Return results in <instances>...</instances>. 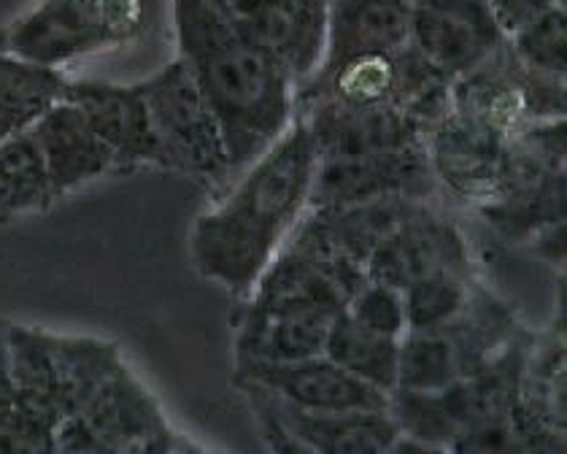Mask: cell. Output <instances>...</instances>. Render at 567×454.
I'll use <instances>...</instances> for the list:
<instances>
[{
	"label": "cell",
	"mask_w": 567,
	"mask_h": 454,
	"mask_svg": "<svg viewBox=\"0 0 567 454\" xmlns=\"http://www.w3.org/2000/svg\"><path fill=\"white\" fill-rule=\"evenodd\" d=\"M557 3H565V0H489L492 11H495L505 35H511L516 28H522L524 22L533 20L535 14H540L548 6Z\"/></svg>",
	"instance_id": "obj_30"
},
{
	"label": "cell",
	"mask_w": 567,
	"mask_h": 454,
	"mask_svg": "<svg viewBox=\"0 0 567 454\" xmlns=\"http://www.w3.org/2000/svg\"><path fill=\"white\" fill-rule=\"evenodd\" d=\"M44 155L54 198L76 193L84 184L116 174V159L109 144L97 136L90 116L71 97H60L30 125Z\"/></svg>",
	"instance_id": "obj_15"
},
{
	"label": "cell",
	"mask_w": 567,
	"mask_h": 454,
	"mask_svg": "<svg viewBox=\"0 0 567 454\" xmlns=\"http://www.w3.org/2000/svg\"><path fill=\"white\" fill-rule=\"evenodd\" d=\"M435 189L437 182L430 168L427 146L424 141H416L365 157L317 159L308 208H341L390 195L430 200Z\"/></svg>",
	"instance_id": "obj_7"
},
{
	"label": "cell",
	"mask_w": 567,
	"mask_h": 454,
	"mask_svg": "<svg viewBox=\"0 0 567 454\" xmlns=\"http://www.w3.org/2000/svg\"><path fill=\"white\" fill-rule=\"evenodd\" d=\"M11 390H14V382H11L9 368V322L0 319V406L11 395Z\"/></svg>",
	"instance_id": "obj_32"
},
{
	"label": "cell",
	"mask_w": 567,
	"mask_h": 454,
	"mask_svg": "<svg viewBox=\"0 0 567 454\" xmlns=\"http://www.w3.org/2000/svg\"><path fill=\"white\" fill-rule=\"evenodd\" d=\"M452 84L446 73L433 69L411 44L394 52L390 103L424 133L452 109Z\"/></svg>",
	"instance_id": "obj_25"
},
{
	"label": "cell",
	"mask_w": 567,
	"mask_h": 454,
	"mask_svg": "<svg viewBox=\"0 0 567 454\" xmlns=\"http://www.w3.org/2000/svg\"><path fill=\"white\" fill-rule=\"evenodd\" d=\"M63 416L47 403L11 390L0 406V454H54V433Z\"/></svg>",
	"instance_id": "obj_28"
},
{
	"label": "cell",
	"mask_w": 567,
	"mask_h": 454,
	"mask_svg": "<svg viewBox=\"0 0 567 454\" xmlns=\"http://www.w3.org/2000/svg\"><path fill=\"white\" fill-rule=\"evenodd\" d=\"M508 138L501 127L452 106L424 133L435 182L467 204H481L492 193Z\"/></svg>",
	"instance_id": "obj_12"
},
{
	"label": "cell",
	"mask_w": 567,
	"mask_h": 454,
	"mask_svg": "<svg viewBox=\"0 0 567 454\" xmlns=\"http://www.w3.org/2000/svg\"><path fill=\"white\" fill-rule=\"evenodd\" d=\"M49 390L60 414L71 416L125 365L120 343L92 336H58L47 330Z\"/></svg>",
	"instance_id": "obj_18"
},
{
	"label": "cell",
	"mask_w": 567,
	"mask_h": 454,
	"mask_svg": "<svg viewBox=\"0 0 567 454\" xmlns=\"http://www.w3.org/2000/svg\"><path fill=\"white\" fill-rule=\"evenodd\" d=\"M409 33L411 0H328L322 60L308 79L330 76L354 60L400 52Z\"/></svg>",
	"instance_id": "obj_14"
},
{
	"label": "cell",
	"mask_w": 567,
	"mask_h": 454,
	"mask_svg": "<svg viewBox=\"0 0 567 454\" xmlns=\"http://www.w3.org/2000/svg\"><path fill=\"white\" fill-rule=\"evenodd\" d=\"M424 200L403 198V195H390V198L362 200L341 208H308L317 225L322 227L324 236L330 238L332 247L341 249L349 260L360 262L365 268L368 257L375 247L409 217L411 211Z\"/></svg>",
	"instance_id": "obj_20"
},
{
	"label": "cell",
	"mask_w": 567,
	"mask_h": 454,
	"mask_svg": "<svg viewBox=\"0 0 567 454\" xmlns=\"http://www.w3.org/2000/svg\"><path fill=\"white\" fill-rule=\"evenodd\" d=\"M138 84L150 109L157 168L200 182H225L233 165L221 125L187 65L176 58Z\"/></svg>",
	"instance_id": "obj_4"
},
{
	"label": "cell",
	"mask_w": 567,
	"mask_h": 454,
	"mask_svg": "<svg viewBox=\"0 0 567 454\" xmlns=\"http://www.w3.org/2000/svg\"><path fill=\"white\" fill-rule=\"evenodd\" d=\"M476 276L433 274L411 281L403 290L409 330H435L454 322L476 290Z\"/></svg>",
	"instance_id": "obj_26"
},
{
	"label": "cell",
	"mask_w": 567,
	"mask_h": 454,
	"mask_svg": "<svg viewBox=\"0 0 567 454\" xmlns=\"http://www.w3.org/2000/svg\"><path fill=\"white\" fill-rule=\"evenodd\" d=\"M174 3L178 60L206 92L233 174L274 144L295 116V79L251 44L217 0Z\"/></svg>",
	"instance_id": "obj_2"
},
{
	"label": "cell",
	"mask_w": 567,
	"mask_h": 454,
	"mask_svg": "<svg viewBox=\"0 0 567 454\" xmlns=\"http://www.w3.org/2000/svg\"><path fill=\"white\" fill-rule=\"evenodd\" d=\"M328 324L246 303L236 319V363H292L322 354Z\"/></svg>",
	"instance_id": "obj_19"
},
{
	"label": "cell",
	"mask_w": 567,
	"mask_h": 454,
	"mask_svg": "<svg viewBox=\"0 0 567 454\" xmlns=\"http://www.w3.org/2000/svg\"><path fill=\"white\" fill-rule=\"evenodd\" d=\"M54 189L33 133L20 131L0 144V223L47 211Z\"/></svg>",
	"instance_id": "obj_22"
},
{
	"label": "cell",
	"mask_w": 567,
	"mask_h": 454,
	"mask_svg": "<svg viewBox=\"0 0 567 454\" xmlns=\"http://www.w3.org/2000/svg\"><path fill=\"white\" fill-rule=\"evenodd\" d=\"M236 28L295 84L306 82L322 60L328 0H217Z\"/></svg>",
	"instance_id": "obj_11"
},
{
	"label": "cell",
	"mask_w": 567,
	"mask_h": 454,
	"mask_svg": "<svg viewBox=\"0 0 567 454\" xmlns=\"http://www.w3.org/2000/svg\"><path fill=\"white\" fill-rule=\"evenodd\" d=\"M317 152L306 122L292 116L225 200L197 217L189 238L193 266L203 279L246 296L311 200Z\"/></svg>",
	"instance_id": "obj_1"
},
{
	"label": "cell",
	"mask_w": 567,
	"mask_h": 454,
	"mask_svg": "<svg viewBox=\"0 0 567 454\" xmlns=\"http://www.w3.org/2000/svg\"><path fill=\"white\" fill-rule=\"evenodd\" d=\"M150 0H41L6 30V49L63 69L79 58L133 44L146 30Z\"/></svg>",
	"instance_id": "obj_3"
},
{
	"label": "cell",
	"mask_w": 567,
	"mask_h": 454,
	"mask_svg": "<svg viewBox=\"0 0 567 454\" xmlns=\"http://www.w3.org/2000/svg\"><path fill=\"white\" fill-rule=\"evenodd\" d=\"M244 382H249V379H244ZM255 386L289 438L295 441L300 454H390V446L400 433L386 409L303 411L284 403L265 386Z\"/></svg>",
	"instance_id": "obj_16"
},
{
	"label": "cell",
	"mask_w": 567,
	"mask_h": 454,
	"mask_svg": "<svg viewBox=\"0 0 567 454\" xmlns=\"http://www.w3.org/2000/svg\"><path fill=\"white\" fill-rule=\"evenodd\" d=\"M505 39L489 0H411L409 44L452 82L492 58Z\"/></svg>",
	"instance_id": "obj_9"
},
{
	"label": "cell",
	"mask_w": 567,
	"mask_h": 454,
	"mask_svg": "<svg viewBox=\"0 0 567 454\" xmlns=\"http://www.w3.org/2000/svg\"><path fill=\"white\" fill-rule=\"evenodd\" d=\"M473 208L489 223L492 230L501 233L505 241L524 244L544 225L565 219V171L546 176L544 182L519 189V193L481 200Z\"/></svg>",
	"instance_id": "obj_24"
},
{
	"label": "cell",
	"mask_w": 567,
	"mask_h": 454,
	"mask_svg": "<svg viewBox=\"0 0 567 454\" xmlns=\"http://www.w3.org/2000/svg\"><path fill=\"white\" fill-rule=\"evenodd\" d=\"M529 249L540 257V260L548 262V266H563L565 262V219H557V223H548L535 230L533 236L527 238Z\"/></svg>",
	"instance_id": "obj_31"
},
{
	"label": "cell",
	"mask_w": 567,
	"mask_h": 454,
	"mask_svg": "<svg viewBox=\"0 0 567 454\" xmlns=\"http://www.w3.org/2000/svg\"><path fill=\"white\" fill-rule=\"evenodd\" d=\"M6 52V30H0V54Z\"/></svg>",
	"instance_id": "obj_33"
},
{
	"label": "cell",
	"mask_w": 567,
	"mask_h": 454,
	"mask_svg": "<svg viewBox=\"0 0 567 454\" xmlns=\"http://www.w3.org/2000/svg\"><path fill=\"white\" fill-rule=\"evenodd\" d=\"M324 354L354 373L357 379L368 382L375 390L390 392L398 390V365H400V339L373 333L351 319L347 311H341L328 324L324 336Z\"/></svg>",
	"instance_id": "obj_23"
},
{
	"label": "cell",
	"mask_w": 567,
	"mask_h": 454,
	"mask_svg": "<svg viewBox=\"0 0 567 454\" xmlns=\"http://www.w3.org/2000/svg\"><path fill=\"white\" fill-rule=\"evenodd\" d=\"M433 274L476 276V268L457 223L424 200L375 247L365 262V276L405 290L411 281Z\"/></svg>",
	"instance_id": "obj_8"
},
{
	"label": "cell",
	"mask_w": 567,
	"mask_h": 454,
	"mask_svg": "<svg viewBox=\"0 0 567 454\" xmlns=\"http://www.w3.org/2000/svg\"><path fill=\"white\" fill-rule=\"evenodd\" d=\"M306 122L317 159H351L424 141V131L392 103H349L311 97L295 103Z\"/></svg>",
	"instance_id": "obj_10"
},
{
	"label": "cell",
	"mask_w": 567,
	"mask_h": 454,
	"mask_svg": "<svg viewBox=\"0 0 567 454\" xmlns=\"http://www.w3.org/2000/svg\"><path fill=\"white\" fill-rule=\"evenodd\" d=\"M567 6L557 3L535 14L508 35V47L524 69L544 76L565 79L567 58Z\"/></svg>",
	"instance_id": "obj_27"
},
{
	"label": "cell",
	"mask_w": 567,
	"mask_h": 454,
	"mask_svg": "<svg viewBox=\"0 0 567 454\" xmlns=\"http://www.w3.org/2000/svg\"><path fill=\"white\" fill-rule=\"evenodd\" d=\"M65 97L82 106L97 136L114 152L116 174H131L141 165H157L150 109L138 82H68Z\"/></svg>",
	"instance_id": "obj_17"
},
{
	"label": "cell",
	"mask_w": 567,
	"mask_h": 454,
	"mask_svg": "<svg viewBox=\"0 0 567 454\" xmlns=\"http://www.w3.org/2000/svg\"><path fill=\"white\" fill-rule=\"evenodd\" d=\"M236 376L265 386L284 403L303 411H381L390 395L375 390L328 354L292 360V363H236Z\"/></svg>",
	"instance_id": "obj_13"
},
{
	"label": "cell",
	"mask_w": 567,
	"mask_h": 454,
	"mask_svg": "<svg viewBox=\"0 0 567 454\" xmlns=\"http://www.w3.org/2000/svg\"><path fill=\"white\" fill-rule=\"evenodd\" d=\"M343 311L362 328L390 336V339H403V333L409 330L403 290L384 285V281H362Z\"/></svg>",
	"instance_id": "obj_29"
},
{
	"label": "cell",
	"mask_w": 567,
	"mask_h": 454,
	"mask_svg": "<svg viewBox=\"0 0 567 454\" xmlns=\"http://www.w3.org/2000/svg\"><path fill=\"white\" fill-rule=\"evenodd\" d=\"M63 69L30 63L6 49L0 54V144L28 131L54 101L65 95Z\"/></svg>",
	"instance_id": "obj_21"
},
{
	"label": "cell",
	"mask_w": 567,
	"mask_h": 454,
	"mask_svg": "<svg viewBox=\"0 0 567 454\" xmlns=\"http://www.w3.org/2000/svg\"><path fill=\"white\" fill-rule=\"evenodd\" d=\"M519 330L501 300L476 285L454 322L435 330H405L400 339L398 390H443L495 358Z\"/></svg>",
	"instance_id": "obj_5"
},
{
	"label": "cell",
	"mask_w": 567,
	"mask_h": 454,
	"mask_svg": "<svg viewBox=\"0 0 567 454\" xmlns=\"http://www.w3.org/2000/svg\"><path fill=\"white\" fill-rule=\"evenodd\" d=\"M163 409L127 363L109 379L87 406L65 416L54 433V454H165L187 452Z\"/></svg>",
	"instance_id": "obj_6"
}]
</instances>
